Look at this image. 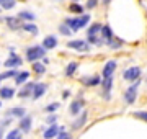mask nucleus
<instances>
[{"label": "nucleus", "instance_id": "1", "mask_svg": "<svg viewBox=\"0 0 147 139\" xmlns=\"http://www.w3.org/2000/svg\"><path fill=\"white\" fill-rule=\"evenodd\" d=\"M88 22H90V15H84V13H82V15H77L75 18H67L64 23H65L74 33V31H79V30L85 28L88 25Z\"/></svg>", "mask_w": 147, "mask_h": 139}, {"label": "nucleus", "instance_id": "2", "mask_svg": "<svg viewBox=\"0 0 147 139\" xmlns=\"http://www.w3.org/2000/svg\"><path fill=\"white\" fill-rule=\"evenodd\" d=\"M46 56V49L42 48V44H36V46H31V48L26 49V61L30 62H34V61H39Z\"/></svg>", "mask_w": 147, "mask_h": 139}, {"label": "nucleus", "instance_id": "3", "mask_svg": "<svg viewBox=\"0 0 147 139\" xmlns=\"http://www.w3.org/2000/svg\"><path fill=\"white\" fill-rule=\"evenodd\" d=\"M139 85H141V80L137 79V80H134V85H131L126 92H124V102H126L127 105H132V103L136 102V96H137Z\"/></svg>", "mask_w": 147, "mask_h": 139}, {"label": "nucleus", "instance_id": "4", "mask_svg": "<svg viewBox=\"0 0 147 139\" xmlns=\"http://www.w3.org/2000/svg\"><path fill=\"white\" fill-rule=\"evenodd\" d=\"M67 48L75 49V51H80V53H88V51H90L88 43H87V41H84V39H72V41H69Z\"/></svg>", "mask_w": 147, "mask_h": 139}, {"label": "nucleus", "instance_id": "5", "mask_svg": "<svg viewBox=\"0 0 147 139\" xmlns=\"http://www.w3.org/2000/svg\"><path fill=\"white\" fill-rule=\"evenodd\" d=\"M141 77V69L139 67H136V65H132V67H129V69L124 70V74H123V79L127 82H134L137 80Z\"/></svg>", "mask_w": 147, "mask_h": 139}, {"label": "nucleus", "instance_id": "6", "mask_svg": "<svg viewBox=\"0 0 147 139\" xmlns=\"http://www.w3.org/2000/svg\"><path fill=\"white\" fill-rule=\"evenodd\" d=\"M101 87H103V96H105V100H110V92H111V87H113V75L103 77Z\"/></svg>", "mask_w": 147, "mask_h": 139}, {"label": "nucleus", "instance_id": "7", "mask_svg": "<svg viewBox=\"0 0 147 139\" xmlns=\"http://www.w3.org/2000/svg\"><path fill=\"white\" fill-rule=\"evenodd\" d=\"M3 65H5V67H8V69H15V67L21 65V59L16 56V53L13 51V49H11V53H10V57L3 62Z\"/></svg>", "mask_w": 147, "mask_h": 139}, {"label": "nucleus", "instance_id": "8", "mask_svg": "<svg viewBox=\"0 0 147 139\" xmlns=\"http://www.w3.org/2000/svg\"><path fill=\"white\" fill-rule=\"evenodd\" d=\"M5 23L7 26L10 28L11 31H16V30H20L23 26V23H21V18L20 16H7L5 18Z\"/></svg>", "mask_w": 147, "mask_h": 139}, {"label": "nucleus", "instance_id": "9", "mask_svg": "<svg viewBox=\"0 0 147 139\" xmlns=\"http://www.w3.org/2000/svg\"><path fill=\"white\" fill-rule=\"evenodd\" d=\"M47 90V85L46 84H42V82H39V84H34V88H33V98L34 100H38V98H41L44 93H46Z\"/></svg>", "mask_w": 147, "mask_h": 139}, {"label": "nucleus", "instance_id": "10", "mask_svg": "<svg viewBox=\"0 0 147 139\" xmlns=\"http://www.w3.org/2000/svg\"><path fill=\"white\" fill-rule=\"evenodd\" d=\"M31 126H33V119L30 116H25L20 118V129H21V133H30L31 131Z\"/></svg>", "mask_w": 147, "mask_h": 139}, {"label": "nucleus", "instance_id": "11", "mask_svg": "<svg viewBox=\"0 0 147 139\" xmlns=\"http://www.w3.org/2000/svg\"><path fill=\"white\" fill-rule=\"evenodd\" d=\"M57 46V38L56 36H53V34H49V36H46L44 39H42V48L46 49H54Z\"/></svg>", "mask_w": 147, "mask_h": 139}, {"label": "nucleus", "instance_id": "12", "mask_svg": "<svg viewBox=\"0 0 147 139\" xmlns=\"http://www.w3.org/2000/svg\"><path fill=\"white\" fill-rule=\"evenodd\" d=\"M33 88H34V84H33V82H28L26 85H25L20 92H18V96H20V98L31 96V95H33Z\"/></svg>", "mask_w": 147, "mask_h": 139}, {"label": "nucleus", "instance_id": "13", "mask_svg": "<svg viewBox=\"0 0 147 139\" xmlns=\"http://www.w3.org/2000/svg\"><path fill=\"white\" fill-rule=\"evenodd\" d=\"M57 134H59V126L54 123V124H51V126L44 131V134H42V136H44V139H53V138H56Z\"/></svg>", "mask_w": 147, "mask_h": 139}, {"label": "nucleus", "instance_id": "14", "mask_svg": "<svg viewBox=\"0 0 147 139\" xmlns=\"http://www.w3.org/2000/svg\"><path fill=\"white\" fill-rule=\"evenodd\" d=\"M26 115V110L25 108H10V110H7V116H13V118H23Z\"/></svg>", "mask_w": 147, "mask_h": 139}, {"label": "nucleus", "instance_id": "15", "mask_svg": "<svg viewBox=\"0 0 147 139\" xmlns=\"http://www.w3.org/2000/svg\"><path fill=\"white\" fill-rule=\"evenodd\" d=\"M116 65H118V62H116V61H108V62L105 64V67H103V77L113 75V72L116 70Z\"/></svg>", "mask_w": 147, "mask_h": 139}, {"label": "nucleus", "instance_id": "16", "mask_svg": "<svg viewBox=\"0 0 147 139\" xmlns=\"http://www.w3.org/2000/svg\"><path fill=\"white\" fill-rule=\"evenodd\" d=\"M101 36L105 39V43H113V31H111L110 25H105V26H101Z\"/></svg>", "mask_w": 147, "mask_h": 139}, {"label": "nucleus", "instance_id": "17", "mask_svg": "<svg viewBox=\"0 0 147 139\" xmlns=\"http://www.w3.org/2000/svg\"><path fill=\"white\" fill-rule=\"evenodd\" d=\"M82 84H84V85H88V87H95V85H98V84H101V79L98 77V75L84 77V79H82Z\"/></svg>", "mask_w": 147, "mask_h": 139}, {"label": "nucleus", "instance_id": "18", "mask_svg": "<svg viewBox=\"0 0 147 139\" xmlns=\"http://www.w3.org/2000/svg\"><path fill=\"white\" fill-rule=\"evenodd\" d=\"M13 95H15L13 88H10V87H0V98L10 100V98H13Z\"/></svg>", "mask_w": 147, "mask_h": 139}, {"label": "nucleus", "instance_id": "19", "mask_svg": "<svg viewBox=\"0 0 147 139\" xmlns=\"http://www.w3.org/2000/svg\"><path fill=\"white\" fill-rule=\"evenodd\" d=\"M82 108H84V102L82 100H74L72 105H70V113H72L74 116H77L82 111Z\"/></svg>", "mask_w": 147, "mask_h": 139}, {"label": "nucleus", "instance_id": "20", "mask_svg": "<svg viewBox=\"0 0 147 139\" xmlns=\"http://www.w3.org/2000/svg\"><path fill=\"white\" fill-rule=\"evenodd\" d=\"M28 79H30V72L23 70V72H18V75L15 77V82H16V85H21V84L28 82Z\"/></svg>", "mask_w": 147, "mask_h": 139}, {"label": "nucleus", "instance_id": "21", "mask_svg": "<svg viewBox=\"0 0 147 139\" xmlns=\"http://www.w3.org/2000/svg\"><path fill=\"white\" fill-rule=\"evenodd\" d=\"M87 118H88V113L87 111H84L82 115H80V119H77V121H74V124H72V128L74 129H79V128H82L85 123H87Z\"/></svg>", "mask_w": 147, "mask_h": 139}, {"label": "nucleus", "instance_id": "22", "mask_svg": "<svg viewBox=\"0 0 147 139\" xmlns=\"http://www.w3.org/2000/svg\"><path fill=\"white\" fill-rule=\"evenodd\" d=\"M69 11H72L75 15H82V13H84V7L80 5V3H77V2H72V3L69 5Z\"/></svg>", "mask_w": 147, "mask_h": 139}, {"label": "nucleus", "instance_id": "23", "mask_svg": "<svg viewBox=\"0 0 147 139\" xmlns=\"http://www.w3.org/2000/svg\"><path fill=\"white\" fill-rule=\"evenodd\" d=\"M33 70H34L38 75H41V74H44V72H46V65H44V62L34 61V62H33Z\"/></svg>", "mask_w": 147, "mask_h": 139}, {"label": "nucleus", "instance_id": "24", "mask_svg": "<svg viewBox=\"0 0 147 139\" xmlns=\"http://www.w3.org/2000/svg\"><path fill=\"white\" fill-rule=\"evenodd\" d=\"M21 30H25V31L31 33V34H38V26L34 25V23H30V22L23 23V26H21Z\"/></svg>", "mask_w": 147, "mask_h": 139}, {"label": "nucleus", "instance_id": "25", "mask_svg": "<svg viewBox=\"0 0 147 139\" xmlns=\"http://www.w3.org/2000/svg\"><path fill=\"white\" fill-rule=\"evenodd\" d=\"M18 16H20L21 20H26V22H33L36 16H34V13H31V11H20L18 13Z\"/></svg>", "mask_w": 147, "mask_h": 139}, {"label": "nucleus", "instance_id": "26", "mask_svg": "<svg viewBox=\"0 0 147 139\" xmlns=\"http://www.w3.org/2000/svg\"><path fill=\"white\" fill-rule=\"evenodd\" d=\"M77 67H79V64H77V62H70V64L65 67V75H67V77H72L74 72L77 70Z\"/></svg>", "mask_w": 147, "mask_h": 139}, {"label": "nucleus", "instance_id": "27", "mask_svg": "<svg viewBox=\"0 0 147 139\" xmlns=\"http://www.w3.org/2000/svg\"><path fill=\"white\" fill-rule=\"evenodd\" d=\"M7 139H21V129H11L10 133L7 134Z\"/></svg>", "mask_w": 147, "mask_h": 139}, {"label": "nucleus", "instance_id": "28", "mask_svg": "<svg viewBox=\"0 0 147 139\" xmlns=\"http://www.w3.org/2000/svg\"><path fill=\"white\" fill-rule=\"evenodd\" d=\"M101 26H103V25H100V23H93V25L88 28V36H92V34H96V33H100V31H101Z\"/></svg>", "mask_w": 147, "mask_h": 139}, {"label": "nucleus", "instance_id": "29", "mask_svg": "<svg viewBox=\"0 0 147 139\" xmlns=\"http://www.w3.org/2000/svg\"><path fill=\"white\" fill-rule=\"evenodd\" d=\"M59 33L64 34V36H70V34H72V30H70L65 23H62V25H59Z\"/></svg>", "mask_w": 147, "mask_h": 139}, {"label": "nucleus", "instance_id": "30", "mask_svg": "<svg viewBox=\"0 0 147 139\" xmlns=\"http://www.w3.org/2000/svg\"><path fill=\"white\" fill-rule=\"evenodd\" d=\"M15 5H16V2H15V0H3L0 7H2L3 10H11V8H13Z\"/></svg>", "mask_w": 147, "mask_h": 139}, {"label": "nucleus", "instance_id": "31", "mask_svg": "<svg viewBox=\"0 0 147 139\" xmlns=\"http://www.w3.org/2000/svg\"><path fill=\"white\" fill-rule=\"evenodd\" d=\"M88 43H90V44H96V46H100V44H103V41H100V39L96 38V34H92V36H88Z\"/></svg>", "mask_w": 147, "mask_h": 139}, {"label": "nucleus", "instance_id": "32", "mask_svg": "<svg viewBox=\"0 0 147 139\" xmlns=\"http://www.w3.org/2000/svg\"><path fill=\"white\" fill-rule=\"evenodd\" d=\"M132 115L139 119H142V121H147V111H134Z\"/></svg>", "mask_w": 147, "mask_h": 139}, {"label": "nucleus", "instance_id": "33", "mask_svg": "<svg viewBox=\"0 0 147 139\" xmlns=\"http://www.w3.org/2000/svg\"><path fill=\"white\" fill-rule=\"evenodd\" d=\"M57 139H72V136H70V134H69V133H65L64 129H59Z\"/></svg>", "mask_w": 147, "mask_h": 139}, {"label": "nucleus", "instance_id": "34", "mask_svg": "<svg viewBox=\"0 0 147 139\" xmlns=\"http://www.w3.org/2000/svg\"><path fill=\"white\" fill-rule=\"evenodd\" d=\"M59 107H61L59 103H51V105H47V107H46V111L47 113H53V111H56Z\"/></svg>", "mask_w": 147, "mask_h": 139}, {"label": "nucleus", "instance_id": "35", "mask_svg": "<svg viewBox=\"0 0 147 139\" xmlns=\"http://www.w3.org/2000/svg\"><path fill=\"white\" fill-rule=\"evenodd\" d=\"M98 5V0H87V8H95V7Z\"/></svg>", "mask_w": 147, "mask_h": 139}, {"label": "nucleus", "instance_id": "36", "mask_svg": "<svg viewBox=\"0 0 147 139\" xmlns=\"http://www.w3.org/2000/svg\"><path fill=\"white\" fill-rule=\"evenodd\" d=\"M46 121H47V123H49V124H54V123H56V121H57V116H56V115H54V113H53V115H49V116L46 118Z\"/></svg>", "mask_w": 147, "mask_h": 139}, {"label": "nucleus", "instance_id": "37", "mask_svg": "<svg viewBox=\"0 0 147 139\" xmlns=\"http://www.w3.org/2000/svg\"><path fill=\"white\" fill-rule=\"evenodd\" d=\"M70 96V92L69 90H64V93H62V98H69Z\"/></svg>", "mask_w": 147, "mask_h": 139}, {"label": "nucleus", "instance_id": "38", "mask_svg": "<svg viewBox=\"0 0 147 139\" xmlns=\"http://www.w3.org/2000/svg\"><path fill=\"white\" fill-rule=\"evenodd\" d=\"M0 139H3V126L0 124Z\"/></svg>", "mask_w": 147, "mask_h": 139}, {"label": "nucleus", "instance_id": "39", "mask_svg": "<svg viewBox=\"0 0 147 139\" xmlns=\"http://www.w3.org/2000/svg\"><path fill=\"white\" fill-rule=\"evenodd\" d=\"M111 0H103V3H110Z\"/></svg>", "mask_w": 147, "mask_h": 139}, {"label": "nucleus", "instance_id": "40", "mask_svg": "<svg viewBox=\"0 0 147 139\" xmlns=\"http://www.w3.org/2000/svg\"><path fill=\"white\" fill-rule=\"evenodd\" d=\"M2 2H3V0H0V5H2Z\"/></svg>", "mask_w": 147, "mask_h": 139}, {"label": "nucleus", "instance_id": "41", "mask_svg": "<svg viewBox=\"0 0 147 139\" xmlns=\"http://www.w3.org/2000/svg\"><path fill=\"white\" fill-rule=\"evenodd\" d=\"M72 2H79V0H72Z\"/></svg>", "mask_w": 147, "mask_h": 139}, {"label": "nucleus", "instance_id": "42", "mask_svg": "<svg viewBox=\"0 0 147 139\" xmlns=\"http://www.w3.org/2000/svg\"><path fill=\"white\" fill-rule=\"evenodd\" d=\"M0 82H2V77H0Z\"/></svg>", "mask_w": 147, "mask_h": 139}, {"label": "nucleus", "instance_id": "43", "mask_svg": "<svg viewBox=\"0 0 147 139\" xmlns=\"http://www.w3.org/2000/svg\"><path fill=\"white\" fill-rule=\"evenodd\" d=\"M20 2H25V0H20Z\"/></svg>", "mask_w": 147, "mask_h": 139}, {"label": "nucleus", "instance_id": "44", "mask_svg": "<svg viewBox=\"0 0 147 139\" xmlns=\"http://www.w3.org/2000/svg\"><path fill=\"white\" fill-rule=\"evenodd\" d=\"M0 10H2V7H0Z\"/></svg>", "mask_w": 147, "mask_h": 139}, {"label": "nucleus", "instance_id": "45", "mask_svg": "<svg viewBox=\"0 0 147 139\" xmlns=\"http://www.w3.org/2000/svg\"><path fill=\"white\" fill-rule=\"evenodd\" d=\"M0 107H2V103H0Z\"/></svg>", "mask_w": 147, "mask_h": 139}]
</instances>
